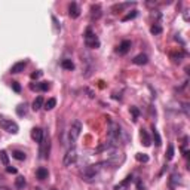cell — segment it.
Wrapping results in <instances>:
<instances>
[{
	"label": "cell",
	"instance_id": "1",
	"mask_svg": "<svg viewBox=\"0 0 190 190\" xmlns=\"http://www.w3.org/2000/svg\"><path fill=\"white\" fill-rule=\"evenodd\" d=\"M80 132H82V122L80 120H75L73 123L70 125V129H68V143L71 146L80 137Z\"/></svg>",
	"mask_w": 190,
	"mask_h": 190
},
{
	"label": "cell",
	"instance_id": "2",
	"mask_svg": "<svg viewBox=\"0 0 190 190\" xmlns=\"http://www.w3.org/2000/svg\"><path fill=\"white\" fill-rule=\"evenodd\" d=\"M120 135H122V131H120V126L117 123H110V129H108V141L113 144V146H117L119 141H120Z\"/></svg>",
	"mask_w": 190,
	"mask_h": 190
},
{
	"label": "cell",
	"instance_id": "3",
	"mask_svg": "<svg viewBox=\"0 0 190 190\" xmlns=\"http://www.w3.org/2000/svg\"><path fill=\"white\" fill-rule=\"evenodd\" d=\"M85 43L91 49L99 48V40H98V37L95 36V33L92 31V28H86V31H85Z\"/></svg>",
	"mask_w": 190,
	"mask_h": 190
},
{
	"label": "cell",
	"instance_id": "4",
	"mask_svg": "<svg viewBox=\"0 0 190 190\" xmlns=\"http://www.w3.org/2000/svg\"><path fill=\"white\" fill-rule=\"evenodd\" d=\"M97 175H98V166L97 165H89V166H86V168H83L82 178L85 181H88V183L94 181Z\"/></svg>",
	"mask_w": 190,
	"mask_h": 190
},
{
	"label": "cell",
	"instance_id": "5",
	"mask_svg": "<svg viewBox=\"0 0 190 190\" xmlns=\"http://www.w3.org/2000/svg\"><path fill=\"white\" fill-rule=\"evenodd\" d=\"M0 128L5 129V131L9 134H17L18 131H19L17 122H14V120H10V119H0Z\"/></svg>",
	"mask_w": 190,
	"mask_h": 190
},
{
	"label": "cell",
	"instance_id": "6",
	"mask_svg": "<svg viewBox=\"0 0 190 190\" xmlns=\"http://www.w3.org/2000/svg\"><path fill=\"white\" fill-rule=\"evenodd\" d=\"M77 160V150L75 147H70V149L66 152L64 155V159H63V165L64 166H71Z\"/></svg>",
	"mask_w": 190,
	"mask_h": 190
},
{
	"label": "cell",
	"instance_id": "7",
	"mask_svg": "<svg viewBox=\"0 0 190 190\" xmlns=\"http://www.w3.org/2000/svg\"><path fill=\"white\" fill-rule=\"evenodd\" d=\"M49 147H51V143H49V138H43L40 143V155L43 159L49 156Z\"/></svg>",
	"mask_w": 190,
	"mask_h": 190
},
{
	"label": "cell",
	"instance_id": "8",
	"mask_svg": "<svg viewBox=\"0 0 190 190\" xmlns=\"http://www.w3.org/2000/svg\"><path fill=\"white\" fill-rule=\"evenodd\" d=\"M68 15L73 18V19L79 18V15H80V8L77 6L76 2H71V3L68 5Z\"/></svg>",
	"mask_w": 190,
	"mask_h": 190
},
{
	"label": "cell",
	"instance_id": "9",
	"mask_svg": "<svg viewBox=\"0 0 190 190\" xmlns=\"http://www.w3.org/2000/svg\"><path fill=\"white\" fill-rule=\"evenodd\" d=\"M131 49V40H123L119 46H117V54H120V55H125V54H128V51Z\"/></svg>",
	"mask_w": 190,
	"mask_h": 190
},
{
	"label": "cell",
	"instance_id": "10",
	"mask_svg": "<svg viewBox=\"0 0 190 190\" xmlns=\"http://www.w3.org/2000/svg\"><path fill=\"white\" fill-rule=\"evenodd\" d=\"M132 61H134V64H137V66H144V64L149 63V57H147L146 54H138Z\"/></svg>",
	"mask_w": 190,
	"mask_h": 190
},
{
	"label": "cell",
	"instance_id": "11",
	"mask_svg": "<svg viewBox=\"0 0 190 190\" xmlns=\"http://www.w3.org/2000/svg\"><path fill=\"white\" fill-rule=\"evenodd\" d=\"M31 138H33L36 143L40 144L42 140H43V131H42L40 128H33V131H31Z\"/></svg>",
	"mask_w": 190,
	"mask_h": 190
},
{
	"label": "cell",
	"instance_id": "12",
	"mask_svg": "<svg viewBox=\"0 0 190 190\" xmlns=\"http://www.w3.org/2000/svg\"><path fill=\"white\" fill-rule=\"evenodd\" d=\"M25 61H19L17 64H14V66L10 67V73H14V75H17V73H21V71H24L25 68Z\"/></svg>",
	"mask_w": 190,
	"mask_h": 190
},
{
	"label": "cell",
	"instance_id": "13",
	"mask_svg": "<svg viewBox=\"0 0 190 190\" xmlns=\"http://www.w3.org/2000/svg\"><path fill=\"white\" fill-rule=\"evenodd\" d=\"M140 137H141V143L146 146V147H149L150 144H152V140H150V135L147 134V131L146 129H141L140 132Z\"/></svg>",
	"mask_w": 190,
	"mask_h": 190
},
{
	"label": "cell",
	"instance_id": "14",
	"mask_svg": "<svg viewBox=\"0 0 190 190\" xmlns=\"http://www.w3.org/2000/svg\"><path fill=\"white\" fill-rule=\"evenodd\" d=\"M30 88H31L33 91H48V89H49V83L42 82V83H37V85H31Z\"/></svg>",
	"mask_w": 190,
	"mask_h": 190
},
{
	"label": "cell",
	"instance_id": "15",
	"mask_svg": "<svg viewBox=\"0 0 190 190\" xmlns=\"http://www.w3.org/2000/svg\"><path fill=\"white\" fill-rule=\"evenodd\" d=\"M27 186V181H25V178L22 177V175H18L17 178H15V187H17L18 190H22Z\"/></svg>",
	"mask_w": 190,
	"mask_h": 190
},
{
	"label": "cell",
	"instance_id": "16",
	"mask_svg": "<svg viewBox=\"0 0 190 190\" xmlns=\"http://www.w3.org/2000/svg\"><path fill=\"white\" fill-rule=\"evenodd\" d=\"M91 17L95 18V19H98L101 17V8H99V5H92L91 6Z\"/></svg>",
	"mask_w": 190,
	"mask_h": 190
},
{
	"label": "cell",
	"instance_id": "17",
	"mask_svg": "<svg viewBox=\"0 0 190 190\" xmlns=\"http://www.w3.org/2000/svg\"><path fill=\"white\" fill-rule=\"evenodd\" d=\"M43 104H45V101H43V97H37V98L33 101V110L34 111H37V110H40L42 107H43Z\"/></svg>",
	"mask_w": 190,
	"mask_h": 190
},
{
	"label": "cell",
	"instance_id": "18",
	"mask_svg": "<svg viewBox=\"0 0 190 190\" xmlns=\"http://www.w3.org/2000/svg\"><path fill=\"white\" fill-rule=\"evenodd\" d=\"M36 175H37V178H39V180H46V178H48V175H49V172H48V169H46V168H39V169L36 171Z\"/></svg>",
	"mask_w": 190,
	"mask_h": 190
},
{
	"label": "cell",
	"instance_id": "19",
	"mask_svg": "<svg viewBox=\"0 0 190 190\" xmlns=\"http://www.w3.org/2000/svg\"><path fill=\"white\" fill-rule=\"evenodd\" d=\"M55 106H57V99H55V98H49L46 103H45V104H43V108H45V110H52Z\"/></svg>",
	"mask_w": 190,
	"mask_h": 190
},
{
	"label": "cell",
	"instance_id": "20",
	"mask_svg": "<svg viewBox=\"0 0 190 190\" xmlns=\"http://www.w3.org/2000/svg\"><path fill=\"white\" fill-rule=\"evenodd\" d=\"M131 181H132V175H128V177L125 178L123 181H122V183H119V184L116 186L115 190H119V189H122V187H126V186H128V184H129Z\"/></svg>",
	"mask_w": 190,
	"mask_h": 190
},
{
	"label": "cell",
	"instance_id": "21",
	"mask_svg": "<svg viewBox=\"0 0 190 190\" xmlns=\"http://www.w3.org/2000/svg\"><path fill=\"white\" fill-rule=\"evenodd\" d=\"M61 67L66 68V70H73V68H75V64H73L71 59H63V61H61Z\"/></svg>",
	"mask_w": 190,
	"mask_h": 190
},
{
	"label": "cell",
	"instance_id": "22",
	"mask_svg": "<svg viewBox=\"0 0 190 190\" xmlns=\"http://www.w3.org/2000/svg\"><path fill=\"white\" fill-rule=\"evenodd\" d=\"M128 6H131V3H117V5H113V8H111V10L113 12H117V10H122V9L128 8Z\"/></svg>",
	"mask_w": 190,
	"mask_h": 190
},
{
	"label": "cell",
	"instance_id": "23",
	"mask_svg": "<svg viewBox=\"0 0 190 190\" xmlns=\"http://www.w3.org/2000/svg\"><path fill=\"white\" fill-rule=\"evenodd\" d=\"M0 160H2V164H3V165H6V166L9 165V156H8V153H6L5 150H2V152H0Z\"/></svg>",
	"mask_w": 190,
	"mask_h": 190
},
{
	"label": "cell",
	"instance_id": "24",
	"mask_svg": "<svg viewBox=\"0 0 190 190\" xmlns=\"http://www.w3.org/2000/svg\"><path fill=\"white\" fill-rule=\"evenodd\" d=\"M12 156L15 157L17 160H24V159H25V153H24V152H21V150H15V152L12 153Z\"/></svg>",
	"mask_w": 190,
	"mask_h": 190
},
{
	"label": "cell",
	"instance_id": "25",
	"mask_svg": "<svg viewBox=\"0 0 190 190\" xmlns=\"http://www.w3.org/2000/svg\"><path fill=\"white\" fill-rule=\"evenodd\" d=\"M135 159H137L138 162H144V164L149 162V156H147L146 153H137V155H135Z\"/></svg>",
	"mask_w": 190,
	"mask_h": 190
},
{
	"label": "cell",
	"instance_id": "26",
	"mask_svg": "<svg viewBox=\"0 0 190 190\" xmlns=\"http://www.w3.org/2000/svg\"><path fill=\"white\" fill-rule=\"evenodd\" d=\"M153 138H155V144H156L157 147L162 144V138H160V135H159V132H157L156 129L153 128Z\"/></svg>",
	"mask_w": 190,
	"mask_h": 190
},
{
	"label": "cell",
	"instance_id": "27",
	"mask_svg": "<svg viewBox=\"0 0 190 190\" xmlns=\"http://www.w3.org/2000/svg\"><path fill=\"white\" fill-rule=\"evenodd\" d=\"M150 33L152 34H160L162 33V27L159 24H153L152 25V28H150Z\"/></svg>",
	"mask_w": 190,
	"mask_h": 190
},
{
	"label": "cell",
	"instance_id": "28",
	"mask_svg": "<svg viewBox=\"0 0 190 190\" xmlns=\"http://www.w3.org/2000/svg\"><path fill=\"white\" fill-rule=\"evenodd\" d=\"M137 14H138L137 10H131L129 14H126V15L122 18V21H129V19H134V18L137 17Z\"/></svg>",
	"mask_w": 190,
	"mask_h": 190
},
{
	"label": "cell",
	"instance_id": "29",
	"mask_svg": "<svg viewBox=\"0 0 190 190\" xmlns=\"http://www.w3.org/2000/svg\"><path fill=\"white\" fill-rule=\"evenodd\" d=\"M172 157H174V146L169 144L168 146V152H166V160H172Z\"/></svg>",
	"mask_w": 190,
	"mask_h": 190
},
{
	"label": "cell",
	"instance_id": "30",
	"mask_svg": "<svg viewBox=\"0 0 190 190\" xmlns=\"http://www.w3.org/2000/svg\"><path fill=\"white\" fill-rule=\"evenodd\" d=\"M131 113H132V116H134V120H137V119H138V116H140L138 108H137V107H131Z\"/></svg>",
	"mask_w": 190,
	"mask_h": 190
},
{
	"label": "cell",
	"instance_id": "31",
	"mask_svg": "<svg viewBox=\"0 0 190 190\" xmlns=\"http://www.w3.org/2000/svg\"><path fill=\"white\" fill-rule=\"evenodd\" d=\"M17 113L19 116H22V115H25V106H22V104H21V106H18V108H17Z\"/></svg>",
	"mask_w": 190,
	"mask_h": 190
},
{
	"label": "cell",
	"instance_id": "32",
	"mask_svg": "<svg viewBox=\"0 0 190 190\" xmlns=\"http://www.w3.org/2000/svg\"><path fill=\"white\" fill-rule=\"evenodd\" d=\"M12 88H14V91H15V92L21 91V86H19V83H18V82H12Z\"/></svg>",
	"mask_w": 190,
	"mask_h": 190
},
{
	"label": "cell",
	"instance_id": "33",
	"mask_svg": "<svg viewBox=\"0 0 190 190\" xmlns=\"http://www.w3.org/2000/svg\"><path fill=\"white\" fill-rule=\"evenodd\" d=\"M42 76V71H34V73H31V79H39V77H40Z\"/></svg>",
	"mask_w": 190,
	"mask_h": 190
},
{
	"label": "cell",
	"instance_id": "34",
	"mask_svg": "<svg viewBox=\"0 0 190 190\" xmlns=\"http://www.w3.org/2000/svg\"><path fill=\"white\" fill-rule=\"evenodd\" d=\"M137 187H138V190H146V187H144V184L140 181V180H137Z\"/></svg>",
	"mask_w": 190,
	"mask_h": 190
},
{
	"label": "cell",
	"instance_id": "35",
	"mask_svg": "<svg viewBox=\"0 0 190 190\" xmlns=\"http://www.w3.org/2000/svg\"><path fill=\"white\" fill-rule=\"evenodd\" d=\"M6 171H8L9 174H17V168H12V166H8V168H6Z\"/></svg>",
	"mask_w": 190,
	"mask_h": 190
},
{
	"label": "cell",
	"instance_id": "36",
	"mask_svg": "<svg viewBox=\"0 0 190 190\" xmlns=\"http://www.w3.org/2000/svg\"><path fill=\"white\" fill-rule=\"evenodd\" d=\"M37 190H39V189H37Z\"/></svg>",
	"mask_w": 190,
	"mask_h": 190
}]
</instances>
